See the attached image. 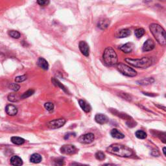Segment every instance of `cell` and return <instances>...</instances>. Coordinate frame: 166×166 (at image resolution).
Returning a JSON list of instances; mask_svg holds the SVG:
<instances>
[{"label": "cell", "mask_w": 166, "mask_h": 166, "mask_svg": "<svg viewBox=\"0 0 166 166\" xmlns=\"http://www.w3.org/2000/svg\"><path fill=\"white\" fill-rule=\"evenodd\" d=\"M106 151L109 153L121 157H130L133 154L132 149L129 147L119 143L111 145L106 149Z\"/></svg>", "instance_id": "6da1fadb"}, {"label": "cell", "mask_w": 166, "mask_h": 166, "mask_svg": "<svg viewBox=\"0 0 166 166\" xmlns=\"http://www.w3.org/2000/svg\"><path fill=\"white\" fill-rule=\"evenodd\" d=\"M149 29L158 43L161 46H165L166 44L165 31L162 26L157 23H151L149 25Z\"/></svg>", "instance_id": "7a4b0ae2"}, {"label": "cell", "mask_w": 166, "mask_h": 166, "mask_svg": "<svg viewBox=\"0 0 166 166\" xmlns=\"http://www.w3.org/2000/svg\"><path fill=\"white\" fill-rule=\"evenodd\" d=\"M103 58L104 62L108 66H113L118 64V55L112 47H106L104 51Z\"/></svg>", "instance_id": "3957f363"}, {"label": "cell", "mask_w": 166, "mask_h": 166, "mask_svg": "<svg viewBox=\"0 0 166 166\" xmlns=\"http://www.w3.org/2000/svg\"><path fill=\"white\" fill-rule=\"evenodd\" d=\"M125 61L130 65L137 68H147L153 63L152 58L144 56L141 58H125Z\"/></svg>", "instance_id": "277c9868"}, {"label": "cell", "mask_w": 166, "mask_h": 166, "mask_svg": "<svg viewBox=\"0 0 166 166\" xmlns=\"http://www.w3.org/2000/svg\"><path fill=\"white\" fill-rule=\"evenodd\" d=\"M117 68L120 71V72L122 73L123 75L127 76V77H135L137 75V72L133 68H130V66L125 64H118Z\"/></svg>", "instance_id": "5b68a950"}, {"label": "cell", "mask_w": 166, "mask_h": 166, "mask_svg": "<svg viewBox=\"0 0 166 166\" xmlns=\"http://www.w3.org/2000/svg\"><path fill=\"white\" fill-rule=\"evenodd\" d=\"M65 123H66V120L62 119L61 118V119H56V120L50 121V122H49L48 123H47V126L51 129H58V128L63 127Z\"/></svg>", "instance_id": "8992f818"}, {"label": "cell", "mask_w": 166, "mask_h": 166, "mask_svg": "<svg viewBox=\"0 0 166 166\" xmlns=\"http://www.w3.org/2000/svg\"><path fill=\"white\" fill-rule=\"evenodd\" d=\"M60 152L64 155H72L77 153V149L73 145H64L60 148Z\"/></svg>", "instance_id": "52a82bcc"}, {"label": "cell", "mask_w": 166, "mask_h": 166, "mask_svg": "<svg viewBox=\"0 0 166 166\" xmlns=\"http://www.w3.org/2000/svg\"><path fill=\"white\" fill-rule=\"evenodd\" d=\"M95 136L94 134L92 133H88L85 134L84 135H82L80 136L79 139H78V141H79L80 143H90L92 142H93L94 140Z\"/></svg>", "instance_id": "ba28073f"}, {"label": "cell", "mask_w": 166, "mask_h": 166, "mask_svg": "<svg viewBox=\"0 0 166 166\" xmlns=\"http://www.w3.org/2000/svg\"><path fill=\"white\" fill-rule=\"evenodd\" d=\"M79 46L80 51L82 54L86 56H88L90 54V48L88 44L84 41H80L79 42Z\"/></svg>", "instance_id": "9c48e42d"}, {"label": "cell", "mask_w": 166, "mask_h": 166, "mask_svg": "<svg viewBox=\"0 0 166 166\" xmlns=\"http://www.w3.org/2000/svg\"><path fill=\"white\" fill-rule=\"evenodd\" d=\"M155 42H153V40L148 39L146 40L145 42L143 44V47H142V49L143 51H150L155 48Z\"/></svg>", "instance_id": "30bf717a"}, {"label": "cell", "mask_w": 166, "mask_h": 166, "mask_svg": "<svg viewBox=\"0 0 166 166\" xmlns=\"http://www.w3.org/2000/svg\"><path fill=\"white\" fill-rule=\"evenodd\" d=\"M96 122L101 125H104L105 123H108V118L106 116L102 114H98L95 117Z\"/></svg>", "instance_id": "8fae6325"}, {"label": "cell", "mask_w": 166, "mask_h": 166, "mask_svg": "<svg viewBox=\"0 0 166 166\" xmlns=\"http://www.w3.org/2000/svg\"><path fill=\"white\" fill-rule=\"evenodd\" d=\"M6 113L9 116H13L17 114L18 113V109L15 106L13 105H9L6 106L5 108Z\"/></svg>", "instance_id": "7c38bea8"}, {"label": "cell", "mask_w": 166, "mask_h": 166, "mask_svg": "<svg viewBox=\"0 0 166 166\" xmlns=\"http://www.w3.org/2000/svg\"><path fill=\"white\" fill-rule=\"evenodd\" d=\"M134 47V44L129 42V43H127L125 45H123V46L120 47V49L123 52V53H129L133 50Z\"/></svg>", "instance_id": "4fadbf2b"}, {"label": "cell", "mask_w": 166, "mask_h": 166, "mask_svg": "<svg viewBox=\"0 0 166 166\" xmlns=\"http://www.w3.org/2000/svg\"><path fill=\"white\" fill-rule=\"evenodd\" d=\"M11 163L14 166H22L23 165V161L19 156H13L11 158Z\"/></svg>", "instance_id": "5bb4252c"}, {"label": "cell", "mask_w": 166, "mask_h": 166, "mask_svg": "<svg viewBox=\"0 0 166 166\" xmlns=\"http://www.w3.org/2000/svg\"><path fill=\"white\" fill-rule=\"evenodd\" d=\"M79 105L80 106V108L82 109L83 111H84L85 112H90L91 111V106L90 105H89L88 103H87L86 101L82 100V99H80V100L79 101Z\"/></svg>", "instance_id": "9a60e30c"}, {"label": "cell", "mask_w": 166, "mask_h": 166, "mask_svg": "<svg viewBox=\"0 0 166 166\" xmlns=\"http://www.w3.org/2000/svg\"><path fill=\"white\" fill-rule=\"evenodd\" d=\"M37 64L40 68L43 69V70H48V68H49L48 62H47V60H45V59L43 58H39V60H38V62H37Z\"/></svg>", "instance_id": "2e32d148"}, {"label": "cell", "mask_w": 166, "mask_h": 166, "mask_svg": "<svg viewBox=\"0 0 166 166\" xmlns=\"http://www.w3.org/2000/svg\"><path fill=\"white\" fill-rule=\"evenodd\" d=\"M110 134H111V136L116 139H123V138H124V137H125L124 134L122 133L121 132H120L118 129H114L111 130Z\"/></svg>", "instance_id": "e0dca14e"}, {"label": "cell", "mask_w": 166, "mask_h": 166, "mask_svg": "<svg viewBox=\"0 0 166 166\" xmlns=\"http://www.w3.org/2000/svg\"><path fill=\"white\" fill-rule=\"evenodd\" d=\"M109 25H110V20L108 19H104L103 20L99 21L98 26L101 29L105 30L108 27Z\"/></svg>", "instance_id": "ac0fdd59"}, {"label": "cell", "mask_w": 166, "mask_h": 166, "mask_svg": "<svg viewBox=\"0 0 166 166\" xmlns=\"http://www.w3.org/2000/svg\"><path fill=\"white\" fill-rule=\"evenodd\" d=\"M30 161L32 163H40L42 161V156L39 154H33L31 155L30 158Z\"/></svg>", "instance_id": "d6986e66"}, {"label": "cell", "mask_w": 166, "mask_h": 166, "mask_svg": "<svg viewBox=\"0 0 166 166\" xmlns=\"http://www.w3.org/2000/svg\"><path fill=\"white\" fill-rule=\"evenodd\" d=\"M11 141L13 142L14 144L17 145H21L25 143V139L22 138L20 137H16L13 136L11 137Z\"/></svg>", "instance_id": "ffe728a7"}, {"label": "cell", "mask_w": 166, "mask_h": 166, "mask_svg": "<svg viewBox=\"0 0 166 166\" xmlns=\"http://www.w3.org/2000/svg\"><path fill=\"white\" fill-rule=\"evenodd\" d=\"M154 82H155V79H153V78H145V79L137 81V83L140 85H147L150 84Z\"/></svg>", "instance_id": "44dd1931"}, {"label": "cell", "mask_w": 166, "mask_h": 166, "mask_svg": "<svg viewBox=\"0 0 166 166\" xmlns=\"http://www.w3.org/2000/svg\"><path fill=\"white\" fill-rule=\"evenodd\" d=\"M131 34V31L129 29H123L122 30H121L118 33V37L119 38H125L129 37Z\"/></svg>", "instance_id": "7402d4cb"}, {"label": "cell", "mask_w": 166, "mask_h": 166, "mask_svg": "<svg viewBox=\"0 0 166 166\" xmlns=\"http://www.w3.org/2000/svg\"><path fill=\"white\" fill-rule=\"evenodd\" d=\"M53 162V165L54 166H64L65 162L63 158H54V160L52 161Z\"/></svg>", "instance_id": "603a6c76"}, {"label": "cell", "mask_w": 166, "mask_h": 166, "mask_svg": "<svg viewBox=\"0 0 166 166\" xmlns=\"http://www.w3.org/2000/svg\"><path fill=\"white\" fill-rule=\"evenodd\" d=\"M8 34L9 36L12 38H13V39H18L20 37V33L18 31H15V30L9 31Z\"/></svg>", "instance_id": "cb8c5ba5"}, {"label": "cell", "mask_w": 166, "mask_h": 166, "mask_svg": "<svg viewBox=\"0 0 166 166\" xmlns=\"http://www.w3.org/2000/svg\"><path fill=\"white\" fill-rule=\"evenodd\" d=\"M135 135H136V136L137 138L141 139L147 137V134L144 131H143V130H137V131L136 132V133H135Z\"/></svg>", "instance_id": "d4e9b609"}, {"label": "cell", "mask_w": 166, "mask_h": 166, "mask_svg": "<svg viewBox=\"0 0 166 166\" xmlns=\"http://www.w3.org/2000/svg\"><path fill=\"white\" fill-rule=\"evenodd\" d=\"M52 81H53V82L54 83V84L56 85V86L60 87L62 90H63V91H64L65 92H66V93H68V90L66 88V87L64 86L63 84H62V83H60V82H59L58 80H56L55 79H52Z\"/></svg>", "instance_id": "484cf974"}, {"label": "cell", "mask_w": 166, "mask_h": 166, "mask_svg": "<svg viewBox=\"0 0 166 166\" xmlns=\"http://www.w3.org/2000/svg\"><path fill=\"white\" fill-rule=\"evenodd\" d=\"M134 34H135V36L136 37V38L139 39V38H141L142 36H143L144 35L145 30L143 29V28H139V29H137L135 31Z\"/></svg>", "instance_id": "4316f807"}, {"label": "cell", "mask_w": 166, "mask_h": 166, "mask_svg": "<svg viewBox=\"0 0 166 166\" xmlns=\"http://www.w3.org/2000/svg\"><path fill=\"white\" fill-rule=\"evenodd\" d=\"M35 93V90H27V92H25V93H23L22 96H21V99H26L27 98H29V97L31 96L32 95H33V94Z\"/></svg>", "instance_id": "83f0119b"}, {"label": "cell", "mask_w": 166, "mask_h": 166, "mask_svg": "<svg viewBox=\"0 0 166 166\" xmlns=\"http://www.w3.org/2000/svg\"><path fill=\"white\" fill-rule=\"evenodd\" d=\"M96 158L99 160H103L105 158V155L102 151H98L96 153Z\"/></svg>", "instance_id": "f1b7e54d"}, {"label": "cell", "mask_w": 166, "mask_h": 166, "mask_svg": "<svg viewBox=\"0 0 166 166\" xmlns=\"http://www.w3.org/2000/svg\"><path fill=\"white\" fill-rule=\"evenodd\" d=\"M44 106L45 108H46L47 110H48L49 112H52L54 109V105L52 103H50V102L45 103Z\"/></svg>", "instance_id": "f546056e"}, {"label": "cell", "mask_w": 166, "mask_h": 166, "mask_svg": "<svg viewBox=\"0 0 166 166\" xmlns=\"http://www.w3.org/2000/svg\"><path fill=\"white\" fill-rule=\"evenodd\" d=\"M9 88H10V89L13 90V91L17 92L20 90V86H19L18 84H16V83H11V84H10V86H9Z\"/></svg>", "instance_id": "4dcf8cb0"}, {"label": "cell", "mask_w": 166, "mask_h": 166, "mask_svg": "<svg viewBox=\"0 0 166 166\" xmlns=\"http://www.w3.org/2000/svg\"><path fill=\"white\" fill-rule=\"evenodd\" d=\"M27 77H26L25 75H21V76H18L15 78V82H23L24 80H26Z\"/></svg>", "instance_id": "1f68e13d"}, {"label": "cell", "mask_w": 166, "mask_h": 166, "mask_svg": "<svg viewBox=\"0 0 166 166\" xmlns=\"http://www.w3.org/2000/svg\"><path fill=\"white\" fill-rule=\"evenodd\" d=\"M8 99H9V101H10L16 102L18 101V98H17V96H16L15 94H11L9 95Z\"/></svg>", "instance_id": "d6a6232c"}, {"label": "cell", "mask_w": 166, "mask_h": 166, "mask_svg": "<svg viewBox=\"0 0 166 166\" xmlns=\"http://www.w3.org/2000/svg\"><path fill=\"white\" fill-rule=\"evenodd\" d=\"M37 3L41 6H46L49 3V1H47V0H39V1H37Z\"/></svg>", "instance_id": "836d02e7"}, {"label": "cell", "mask_w": 166, "mask_h": 166, "mask_svg": "<svg viewBox=\"0 0 166 166\" xmlns=\"http://www.w3.org/2000/svg\"><path fill=\"white\" fill-rule=\"evenodd\" d=\"M70 166H89L88 165H84V164H82V163H76V162H73L72 163L70 164Z\"/></svg>", "instance_id": "e575fe53"}, {"label": "cell", "mask_w": 166, "mask_h": 166, "mask_svg": "<svg viewBox=\"0 0 166 166\" xmlns=\"http://www.w3.org/2000/svg\"><path fill=\"white\" fill-rule=\"evenodd\" d=\"M102 166H119L118 165L114 164V163H106V164H104Z\"/></svg>", "instance_id": "d590c367"}, {"label": "cell", "mask_w": 166, "mask_h": 166, "mask_svg": "<svg viewBox=\"0 0 166 166\" xmlns=\"http://www.w3.org/2000/svg\"><path fill=\"white\" fill-rule=\"evenodd\" d=\"M165 150H166V148L165 147H163V155H164L165 156L166 155V154H165Z\"/></svg>", "instance_id": "8d00e7d4"}]
</instances>
